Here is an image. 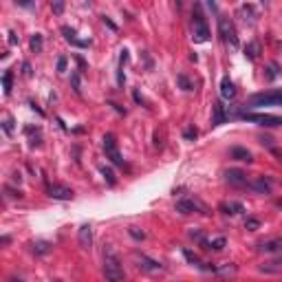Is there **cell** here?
<instances>
[{"instance_id":"obj_3","label":"cell","mask_w":282,"mask_h":282,"mask_svg":"<svg viewBox=\"0 0 282 282\" xmlns=\"http://www.w3.org/2000/svg\"><path fill=\"white\" fill-rule=\"evenodd\" d=\"M249 106H282V88L256 93L249 97Z\"/></svg>"},{"instance_id":"obj_30","label":"cell","mask_w":282,"mask_h":282,"mask_svg":"<svg viewBox=\"0 0 282 282\" xmlns=\"http://www.w3.org/2000/svg\"><path fill=\"white\" fill-rule=\"evenodd\" d=\"M2 128H5L7 134H11V130H14V119H11V117H5V121H2Z\"/></svg>"},{"instance_id":"obj_31","label":"cell","mask_w":282,"mask_h":282,"mask_svg":"<svg viewBox=\"0 0 282 282\" xmlns=\"http://www.w3.org/2000/svg\"><path fill=\"white\" fill-rule=\"evenodd\" d=\"M130 236H133V238H137V240H144L146 238V234H144V232H139L137 227H130Z\"/></svg>"},{"instance_id":"obj_25","label":"cell","mask_w":282,"mask_h":282,"mask_svg":"<svg viewBox=\"0 0 282 282\" xmlns=\"http://www.w3.org/2000/svg\"><path fill=\"white\" fill-rule=\"evenodd\" d=\"M51 251V245L44 243V240H40V243H33V253H38V256H44V253Z\"/></svg>"},{"instance_id":"obj_36","label":"cell","mask_w":282,"mask_h":282,"mask_svg":"<svg viewBox=\"0 0 282 282\" xmlns=\"http://www.w3.org/2000/svg\"><path fill=\"white\" fill-rule=\"evenodd\" d=\"M16 42H18V38H16V33H14V31H9V44H16Z\"/></svg>"},{"instance_id":"obj_22","label":"cell","mask_w":282,"mask_h":282,"mask_svg":"<svg viewBox=\"0 0 282 282\" xmlns=\"http://www.w3.org/2000/svg\"><path fill=\"white\" fill-rule=\"evenodd\" d=\"M223 119H225L223 104H220V101H216V104H214V119H212V124L218 126V124H223Z\"/></svg>"},{"instance_id":"obj_37","label":"cell","mask_w":282,"mask_h":282,"mask_svg":"<svg viewBox=\"0 0 282 282\" xmlns=\"http://www.w3.org/2000/svg\"><path fill=\"white\" fill-rule=\"evenodd\" d=\"M276 205H278V207H280V210H282V199H278V201H276Z\"/></svg>"},{"instance_id":"obj_19","label":"cell","mask_w":282,"mask_h":282,"mask_svg":"<svg viewBox=\"0 0 282 282\" xmlns=\"http://www.w3.org/2000/svg\"><path fill=\"white\" fill-rule=\"evenodd\" d=\"M62 33H64V38H66V42H71V44H75V47H88V40H80L77 38V33L71 29V27H62Z\"/></svg>"},{"instance_id":"obj_4","label":"cell","mask_w":282,"mask_h":282,"mask_svg":"<svg viewBox=\"0 0 282 282\" xmlns=\"http://www.w3.org/2000/svg\"><path fill=\"white\" fill-rule=\"evenodd\" d=\"M218 33L223 38L225 44H230L232 49L238 47V33H236V27L227 16H218Z\"/></svg>"},{"instance_id":"obj_32","label":"cell","mask_w":282,"mask_h":282,"mask_svg":"<svg viewBox=\"0 0 282 282\" xmlns=\"http://www.w3.org/2000/svg\"><path fill=\"white\" fill-rule=\"evenodd\" d=\"M179 84H181V86H183V91H190V82H187V77L185 75H179Z\"/></svg>"},{"instance_id":"obj_14","label":"cell","mask_w":282,"mask_h":282,"mask_svg":"<svg viewBox=\"0 0 282 282\" xmlns=\"http://www.w3.org/2000/svg\"><path fill=\"white\" fill-rule=\"evenodd\" d=\"M225 179H227V183H232V185H249L247 174H245L243 170H227V172H225Z\"/></svg>"},{"instance_id":"obj_34","label":"cell","mask_w":282,"mask_h":282,"mask_svg":"<svg viewBox=\"0 0 282 282\" xmlns=\"http://www.w3.org/2000/svg\"><path fill=\"white\" fill-rule=\"evenodd\" d=\"M66 71V58H60L58 60V73H64Z\"/></svg>"},{"instance_id":"obj_23","label":"cell","mask_w":282,"mask_h":282,"mask_svg":"<svg viewBox=\"0 0 282 282\" xmlns=\"http://www.w3.org/2000/svg\"><path fill=\"white\" fill-rule=\"evenodd\" d=\"M31 51L33 53H42V47H44V42H42V35L40 33H35V35H31Z\"/></svg>"},{"instance_id":"obj_16","label":"cell","mask_w":282,"mask_h":282,"mask_svg":"<svg viewBox=\"0 0 282 282\" xmlns=\"http://www.w3.org/2000/svg\"><path fill=\"white\" fill-rule=\"evenodd\" d=\"M249 187L260 192V194H269V192H271V181L265 177H256L253 181H249Z\"/></svg>"},{"instance_id":"obj_21","label":"cell","mask_w":282,"mask_h":282,"mask_svg":"<svg viewBox=\"0 0 282 282\" xmlns=\"http://www.w3.org/2000/svg\"><path fill=\"white\" fill-rule=\"evenodd\" d=\"M260 141H263V146H267V148L271 150L273 154H276V157H278V161H282V150L278 148L276 144H273V139H271V137H260Z\"/></svg>"},{"instance_id":"obj_20","label":"cell","mask_w":282,"mask_h":282,"mask_svg":"<svg viewBox=\"0 0 282 282\" xmlns=\"http://www.w3.org/2000/svg\"><path fill=\"white\" fill-rule=\"evenodd\" d=\"M232 159H236V161H247V163H251L253 161V157H251V152H249L247 148H240V146H236V148H232Z\"/></svg>"},{"instance_id":"obj_35","label":"cell","mask_w":282,"mask_h":282,"mask_svg":"<svg viewBox=\"0 0 282 282\" xmlns=\"http://www.w3.org/2000/svg\"><path fill=\"white\" fill-rule=\"evenodd\" d=\"M51 9L55 11V14H62V11H64V5H62V2H53Z\"/></svg>"},{"instance_id":"obj_11","label":"cell","mask_w":282,"mask_h":282,"mask_svg":"<svg viewBox=\"0 0 282 282\" xmlns=\"http://www.w3.org/2000/svg\"><path fill=\"white\" fill-rule=\"evenodd\" d=\"M258 251L263 253H276V251H282V236H276V238H269L265 243L258 245Z\"/></svg>"},{"instance_id":"obj_1","label":"cell","mask_w":282,"mask_h":282,"mask_svg":"<svg viewBox=\"0 0 282 282\" xmlns=\"http://www.w3.org/2000/svg\"><path fill=\"white\" fill-rule=\"evenodd\" d=\"M104 276L108 282H124L126 273H124V265H121L119 256L110 247L104 249Z\"/></svg>"},{"instance_id":"obj_18","label":"cell","mask_w":282,"mask_h":282,"mask_svg":"<svg viewBox=\"0 0 282 282\" xmlns=\"http://www.w3.org/2000/svg\"><path fill=\"white\" fill-rule=\"evenodd\" d=\"M199 243H201L205 249H210V251H220V249H223L225 245H227V238H225V236H216V238H212V240L201 238Z\"/></svg>"},{"instance_id":"obj_29","label":"cell","mask_w":282,"mask_h":282,"mask_svg":"<svg viewBox=\"0 0 282 282\" xmlns=\"http://www.w3.org/2000/svg\"><path fill=\"white\" fill-rule=\"evenodd\" d=\"M278 77V64H269L267 66V80H276Z\"/></svg>"},{"instance_id":"obj_7","label":"cell","mask_w":282,"mask_h":282,"mask_svg":"<svg viewBox=\"0 0 282 282\" xmlns=\"http://www.w3.org/2000/svg\"><path fill=\"white\" fill-rule=\"evenodd\" d=\"M177 212L179 214H194V212H201V214H207V207L203 205L199 199H192V196H183L177 201Z\"/></svg>"},{"instance_id":"obj_8","label":"cell","mask_w":282,"mask_h":282,"mask_svg":"<svg viewBox=\"0 0 282 282\" xmlns=\"http://www.w3.org/2000/svg\"><path fill=\"white\" fill-rule=\"evenodd\" d=\"M47 192L51 199L55 201H71L73 199V190L66 185H60V183H53V185H47Z\"/></svg>"},{"instance_id":"obj_5","label":"cell","mask_w":282,"mask_h":282,"mask_svg":"<svg viewBox=\"0 0 282 282\" xmlns=\"http://www.w3.org/2000/svg\"><path fill=\"white\" fill-rule=\"evenodd\" d=\"M243 119L253 121L265 128H273V126H282V115H269V113H243Z\"/></svg>"},{"instance_id":"obj_12","label":"cell","mask_w":282,"mask_h":282,"mask_svg":"<svg viewBox=\"0 0 282 282\" xmlns=\"http://www.w3.org/2000/svg\"><path fill=\"white\" fill-rule=\"evenodd\" d=\"M137 263H139V267L144 269V271H150V273H157V271H163V265L161 263H157V260H150L148 256H137Z\"/></svg>"},{"instance_id":"obj_33","label":"cell","mask_w":282,"mask_h":282,"mask_svg":"<svg viewBox=\"0 0 282 282\" xmlns=\"http://www.w3.org/2000/svg\"><path fill=\"white\" fill-rule=\"evenodd\" d=\"M196 134H199V133H196V128H187L185 133H183V137H185V139H196Z\"/></svg>"},{"instance_id":"obj_2","label":"cell","mask_w":282,"mask_h":282,"mask_svg":"<svg viewBox=\"0 0 282 282\" xmlns=\"http://www.w3.org/2000/svg\"><path fill=\"white\" fill-rule=\"evenodd\" d=\"M192 40L199 44L210 40V29H207L205 18H203V14H201V7H196L194 14H192Z\"/></svg>"},{"instance_id":"obj_10","label":"cell","mask_w":282,"mask_h":282,"mask_svg":"<svg viewBox=\"0 0 282 282\" xmlns=\"http://www.w3.org/2000/svg\"><path fill=\"white\" fill-rule=\"evenodd\" d=\"M258 269H260V273H282V253L271 260H265Z\"/></svg>"},{"instance_id":"obj_6","label":"cell","mask_w":282,"mask_h":282,"mask_svg":"<svg viewBox=\"0 0 282 282\" xmlns=\"http://www.w3.org/2000/svg\"><path fill=\"white\" fill-rule=\"evenodd\" d=\"M104 152H106V159H110V163H115V166H124V157L119 152V146H117V139L113 133H106L104 134Z\"/></svg>"},{"instance_id":"obj_17","label":"cell","mask_w":282,"mask_h":282,"mask_svg":"<svg viewBox=\"0 0 282 282\" xmlns=\"http://www.w3.org/2000/svg\"><path fill=\"white\" fill-rule=\"evenodd\" d=\"M183 256H185V258H187V263H192V265H194V267L203 269V271H216V267H210V265H207V263H203V260L199 258L196 253H192L190 249H183Z\"/></svg>"},{"instance_id":"obj_15","label":"cell","mask_w":282,"mask_h":282,"mask_svg":"<svg viewBox=\"0 0 282 282\" xmlns=\"http://www.w3.org/2000/svg\"><path fill=\"white\" fill-rule=\"evenodd\" d=\"M220 97H223V100H234L236 97V86L230 77H223V80H220Z\"/></svg>"},{"instance_id":"obj_38","label":"cell","mask_w":282,"mask_h":282,"mask_svg":"<svg viewBox=\"0 0 282 282\" xmlns=\"http://www.w3.org/2000/svg\"><path fill=\"white\" fill-rule=\"evenodd\" d=\"M14 282H22V280H14Z\"/></svg>"},{"instance_id":"obj_24","label":"cell","mask_w":282,"mask_h":282,"mask_svg":"<svg viewBox=\"0 0 282 282\" xmlns=\"http://www.w3.org/2000/svg\"><path fill=\"white\" fill-rule=\"evenodd\" d=\"M258 53H260V47L258 42H251L247 49H245V55H247L249 60H258Z\"/></svg>"},{"instance_id":"obj_28","label":"cell","mask_w":282,"mask_h":282,"mask_svg":"<svg viewBox=\"0 0 282 282\" xmlns=\"http://www.w3.org/2000/svg\"><path fill=\"white\" fill-rule=\"evenodd\" d=\"M245 227H247V230H258V227H260V220L258 218H247V220H245Z\"/></svg>"},{"instance_id":"obj_26","label":"cell","mask_w":282,"mask_h":282,"mask_svg":"<svg viewBox=\"0 0 282 282\" xmlns=\"http://www.w3.org/2000/svg\"><path fill=\"white\" fill-rule=\"evenodd\" d=\"M11 77H14V73L7 71L5 75H2V88H5V95H9L11 93Z\"/></svg>"},{"instance_id":"obj_27","label":"cell","mask_w":282,"mask_h":282,"mask_svg":"<svg viewBox=\"0 0 282 282\" xmlns=\"http://www.w3.org/2000/svg\"><path fill=\"white\" fill-rule=\"evenodd\" d=\"M101 174H104V179L108 181V185H115V174H113V170L110 167H101Z\"/></svg>"},{"instance_id":"obj_13","label":"cell","mask_w":282,"mask_h":282,"mask_svg":"<svg viewBox=\"0 0 282 282\" xmlns=\"http://www.w3.org/2000/svg\"><path fill=\"white\" fill-rule=\"evenodd\" d=\"M218 210L223 212V214H227V216H236V214H243L245 205H243V203H238V201H223L218 205Z\"/></svg>"},{"instance_id":"obj_9","label":"cell","mask_w":282,"mask_h":282,"mask_svg":"<svg viewBox=\"0 0 282 282\" xmlns=\"http://www.w3.org/2000/svg\"><path fill=\"white\" fill-rule=\"evenodd\" d=\"M77 243H80L82 249H88L93 245V227L91 225H82L77 230Z\"/></svg>"}]
</instances>
